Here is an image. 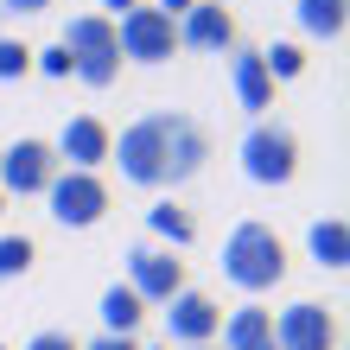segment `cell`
<instances>
[{
  "label": "cell",
  "instance_id": "obj_4",
  "mask_svg": "<svg viewBox=\"0 0 350 350\" xmlns=\"http://www.w3.org/2000/svg\"><path fill=\"white\" fill-rule=\"evenodd\" d=\"M242 172H249V185H293L299 172V134L286 128V121H255L249 134H242Z\"/></svg>",
  "mask_w": 350,
  "mask_h": 350
},
{
  "label": "cell",
  "instance_id": "obj_2",
  "mask_svg": "<svg viewBox=\"0 0 350 350\" xmlns=\"http://www.w3.org/2000/svg\"><path fill=\"white\" fill-rule=\"evenodd\" d=\"M223 280L242 286V293H274L286 280V242L267 223H236L230 242H223Z\"/></svg>",
  "mask_w": 350,
  "mask_h": 350
},
{
  "label": "cell",
  "instance_id": "obj_1",
  "mask_svg": "<svg viewBox=\"0 0 350 350\" xmlns=\"http://www.w3.org/2000/svg\"><path fill=\"white\" fill-rule=\"evenodd\" d=\"M109 159L121 166L128 185H140V191H166V185H185L191 172H204L211 134H204L191 115H178V109H147L140 121H128V128L115 134Z\"/></svg>",
  "mask_w": 350,
  "mask_h": 350
},
{
  "label": "cell",
  "instance_id": "obj_22",
  "mask_svg": "<svg viewBox=\"0 0 350 350\" xmlns=\"http://www.w3.org/2000/svg\"><path fill=\"white\" fill-rule=\"evenodd\" d=\"M32 64L45 70V77H70V51L64 45H45V51H32Z\"/></svg>",
  "mask_w": 350,
  "mask_h": 350
},
{
  "label": "cell",
  "instance_id": "obj_3",
  "mask_svg": "<svg viewBox=\"0 0 350 350\" xmlns=\"http://www.w3.org/2000/svg\"><path fill=\"white\" fill-rule=\"evenodd\" d=\"M57 45L70 51V77H83L90 90H109L121 77V45H115V19L102 13H77Z\"/></svg>",
  "mask_w": 350,
  "mask_h": 350
},
{
  "label": "cell",
  "instance_id": "obj_24",
  "mask_svg": "<svg viewBox=\"0 0 350 350\" xmlns=\"http://www.w3.org/2000/svg\"><path fill=\"white\" fill-rule=\"evenodd\" d=\"M51 0H0V13H13V19H32V13H45Z\"/></svg>",
  "mask_w": 350,
  "mask_h": 350
},
{
  "label": "cell",
  "instance_id": "obj_14",
  "mask_svg": "<svg viewBox=\"0 0 350 350\" xmlns=\"http://www.w3.org/2000/svg\"><path fill=\"white\" fill-rule=\"evenodd\" d=\"M217 338H223V350H274V312L267 306H236Z\"/></svg>",
  "mask_w": 350,
  "mask_h": 350
},
{
  "label": "cell",
  "instance_id": "obj_16",
  "mask_svg": "<svg viewBox=\"0 0 350 350\" xmlns=\"http://www.w3.org/2000/svg\"><path fill=\"white\" fill-rule=\"evenodd\" d=\"M306 249H312L319 267L344 274V261H350V230H344V217H319L312 230H306Z\"/></svg>",
  "mask_w": 350,
  "mask_h": 350
},
{
  "label": "cell",
  "instance_id": "obj_18",
  "mask_svg": "<svg viewBox=\"0 0 350 350\" xmlns=\"http://www.w3.org/2000/svg\"><path fill=\"white\" fill-rule=\"evenodd\" d=\"M299 32L306 38H325V45H332V38H344V0H299Z\"/></svg>",
  "mask_w": 350,
  "mask_h": 350
},
{
  "label": "cell",
  "instance_id": "obj_9",
  "mask_svg": "<svg viewBox=\"0 0 350 350\" xmlns=\"http://www.w3.org/2000/svg\"><path fill=\"white\" fill-rule=\"evenodd\" d=\"M51 178H57L51 140H13V147L0 153V191L7 198H32V191H45Z\"/></svg>",
  "mask_w": 350,
  "mask_h": 350
},
{
  "label": "cell",
  "instance_id": "obj_17",
  "mask_svg": "<svg viewBox=\"0 0 350 350\" xmlns=\"http://www.w3.org/2000/svg\"><path fill=\"white\" fill-rule=\"evenodd\" d=\"M147 230L166 242V249H191L198 242V217L185 211V204H172V198H159L153 211H147Z\"/></svg>",
  "mask_w": 350,
  "mask_h": 350
},
{
  "label": "cell",
  "instance_id": "obj_7",
  "mask_svg": "<svg viewBox=\"0 0 350 350\" xmlns=\"http://www.w3.org/2000/svg\"><path fill=\"white\" fill-rule=\"evenodd\" d=\"M128 286L147 306H166L172 293H185V261L172 249H153V242H134L128 249Z\"/></svg>",
  "mask_w": 350,
  "mask_h": 350
},
{
  "label": "cell",
  "instance_id": "obj_25",
  "mask_svg": "<svg viewBox=\"0 0 350 350\" xmlns=\"http://www.w3.org/2000/svg\"><path fill=\"white\" fill-rule=\"evenodd\" d=\"M83 350H140V344H134V338H109V332H102V338H90Z\"/></svg>",
  "mask_w": 350,
  "mask_h": 350
},
{
  "label": "cell",
  "instance_id": "obj_29",
  "mask_svg": "<svg viewBox=\"0 0 350 350\" xmlns=\"http://www.w3.org/2000/svg\"><path fill=\"white\" fill-rule=\"evenodd\" d=\"M0 211H7V191H0Z\"/></svg>",
  "mask_w": 350,
  "mask_h": 350
},
{
  "label": "cell",
  "instance_id": "obj_23",
  "mask_svg": "<svg viewBox=\"0 0 350 350\" xmlns=\"http://www.w3.org/2000/svg\"><path fill=\"white\" fill-rule=\"evenodd\" d=\"M26 350H83L70 332H38V338H26Z\"/></svg>",
  "mask_w": 350,
  "mask_h": 350
},
{
  "label": "cell",
  "instance_id": "obj_11",
  "mask_svg": "<svg viewBox=\"0 0 350 350\" xmlns=\"http://www.w3.org/2000/svg\"><path fill=\"white\" fill-rule=\"evenodd\" d=\"M109 147H115V134H109V121H96V115H70V121H64V134L51 140L57 166H70V172H96V166H109Z\"/></svg>",
  "mask_w": 350,
  "mask_h": 350
},
{
  "label": "cell",
  "instance_id": "obj_26",
  "mask_svg": "<svg viewBox=\"0 0 350 350\" xmlns=\"http://www.w3.org/2000/svg\"><path fill=\"white\" fill-rule=\"evenodd\" d=\"M134 7H147V0H102V19H121V13H134Z\"/></svg>",
  "mask_w": 350,
  "mask_h": 350
},
{
  "label": "cell",
  "instance_id": "obj_28",
  "mask_svg": "<svg viewBox=\"0 0 350 350\" xmlns=\"http://www.w3.org/2000/svg\"><path fill=\"white\" fill-rule=\"evenodd\" d=\"M191 350H217V344H191Z\"/></svg>",
  "mask_w": 350,
  "mask_h": 350
},
{
  "label": "cell",
  "instance_id": "obj_5",
  "mask_svg": "<svg viewBox=\"0 0 350 350\" xmlns=\"http://www.w3.org/2000/svg\"><path fill=\"white\" fill-rule=\"evenodd\" d=\"M45 204H51V217L64 223V230H90V223L109 217V185H102L96 172L57 166V178L45 185Z\"/></svg>",
  "mask_w": 350,
  "mask_h": 350
},
{
  "label": "cell",
  "instance_id": "obj_12",
  "mask_svg": "<svg viewBox=\"0 0 350 350\" xmlns=\"http://www.w3.org/2000/svg\"><path fill=\"white\" fill-rule=\"evenodd\" d=\"M178 45H191V51H236V13L223 7V0H198V7L178 19Z\"/></svg>",
  "mask_w": 350,
  "mask_h": 350
},
{
  "label": "cell",
  "instance_id": "obj_13",
  "mask_svg": "<svg viewBox=\"0 0 350 350\" xmlns=\"http://www.w3.org/2000/svg\"><path fill=\"white\" fill-rule=\"evenodd\" d=\"M230 90H236V102H242L249 115L274 109V77L261 70V51H236V57H230Z\"/></svg>",
  "mask_w": 350,
  "mask_h": 350
},
{
  "label": "cell",
  "instance_id": "obj_15",
  "mask_svg": "<svg viewBox=\"0 0 350 350\" xmlns=\"http://www.w3.org/2000/svg\"><path fill=\"white\" fill-rule=\"evenodd\" d=\"M140 319H147V299H140L128 280H115L109 293H102V332H109V338H134Z\"/></svg>",
  "mask_w": 350,
  "mask_h": 350
},
{
  "label": "cell",
  "instance_id": "obj_8",
  "mask_svg": "<svg viewBox=\"0 0 350 350\" xmlns=\"http://www.w3.org/2000/svg\"><path fill=\"white\" fill-rule=\"evenodd\" d=\"M274 350H338V312L319 299H293L274 319Z\"/></svg>",
  "mask_w": 350,
  "mask_h": 350
},
{
  "label": "cell",
  "instance_id": "obj_27",
  "mask_svg": "<svg viewBox=\"0 0 350 350\" xmlns=\"http://www.w3.org/2000/svg\"><path fill=\"white\" fill-rule=\"evenodd\" d=\"M153 7H159V13H166V19H185V13H191V7H198V0H153Z\"/></svg>",
  "mask_w": 350,
  "mask_h": 350
},
{
  "label": "cell",
  "instance_id": "obj_21",
  "mask_svg": "<svg viewBox=\"0 0 350 350\" xmlns=\"http://www.w3.org/2000/svg\"><path fill=\"white\" fill-rule=\"evenodd\" d=\"M26 70H32V51L19 38H0V83H19Z\"/></svg>",
  "mask_w": 350,
  "mask_h": 350
},
{
  "label": "cell",
  "instance_id": "obj_19",
  "mask_svg": "<svg viewBox=\"0 0 350 350\" xmlns=\"http://www.w3.org/2000/svg\"><path fill=\"white\" fill-rule=\"evenodd\" d=\"M261 70L274 77V83H293V77H306V51L293 45V38H280V45L261 51Z\"/></svg>",
  "mask_w": 350,
  "mask_h": 350
},
{
  "label": "cell",
  "instance_id": "obj_20",
  "mask_svg": "<svg viewBox=\"0 0 350 350\" xmlns=\"http://www.w3.org/2000/svg\"><path fill=\"white\" fill-rule=\"evenodd\" d=\"M32 236H0V280H26L32 274Z\"/></svg>",
  "mask_w": 350,
  "mask_h": 350
},
{
  "label": "cell",
  "instance_id": "obj_6",
  "mask_svg": "<svg viewBox=\"0 0 350 350\" xmlns=\"http://www.w3.org/2000/svg\"><path fill=\"white\" fill-rule=\"evenodd\" d=\"M115 45L121 57H134V64H166L178 51V19H166L159 7H134L115 19Z\"/></svg>",
  "mask_w": 350,
  "mask_h": 350
},
{
  "label": "cell",
  "instance_id": "obj_10",
  "mask_svg": "<svg viewBox=\"0 0 350 350\" xmlns=\"http://www.w3.org/2000/svg\"><path fill=\"white\" fill-rule=\"evenodd\" d=\"M223 332V312H217V299L211 293H198V286H185V293L166 299V338L178 350H191V344H217Z\"/></svg>",
  "mask_w": 350,
  "mask_h": 350
},
{
  "label": "cell",
  "instance_id": "obj_30",
  "mask_svg": "<svg viewBox=\"0 0 350 350\" xmlns=\"http://www.w3.org/2000/svg\"><path fill=\"white\" fill-rule=\"evenodd\" d=\"M0 350H7V344H0Z\"/></svg>",
  "mask_w": 350,
  "mask_h": 350
}]
</instances>
